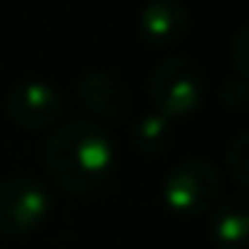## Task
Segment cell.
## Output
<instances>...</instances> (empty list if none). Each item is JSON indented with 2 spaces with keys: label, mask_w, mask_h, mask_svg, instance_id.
<instances>
[{
  "label": "cell",
  "mask_w": 249,
  "mask_h": 249,
  "mask_svg": "<svg viewBox=\"0 0 249 249\" xmlns=\"http://www.w3.org/2000/svg\"><path fill=\"white\" fill-rule=\"evenodd\" d=\"M43 166L62 190L91 196L113 177L115 145L97 121L72 118L46 140Z\"/></svg>",
  "instance_id": "cell-1"
},
{
  "label": "cell",
  "mask_w": 249,
  "mask_h": 249,
  "mask_svg": "<svg viewBox=\"0 0 249 249\" xmlns=\"http://www.w3.org/2000/svg\"><path fill=\"white\" fill-rule=\"evenodd\" d=\"M150 97L169 121L188 118L204 99V75L185 56H166L150 75Z\"/></svg>",
  "instance_id": "cell-2"
},
{
  "label": "cell",
  "mask_w": 249,
  "mask_h": 249,
  "mask_svg": "<svg viewBox=\"0 0 249 249\" xmlns=\"http://www.w3.org/2000/svg\"><path fill=\"white\" fill-rule=\"evenodd\" d=\"M220 174L204 158H188L177 163L163 179V204L182 217H193L214 206L220 196Z\"/></svg>",
  "instance_id": "cell-3"
},
{
  "label": "cell",
  "mask_w": 249,
  "mask_h": 249,
  "mask_svg": "<svg viewBox=\"0 0 249 249\" xmlns=\"http://www.w3.org/2000/svg\"><path fill=\"white\" fill-rule=\"evenodd\" d=\"M51 214V193L33 177H8L0 182V233L35 231Z\"/></svg>",
  "instance_id": "cell-4"
},
{
  "label": "cell",
  "mask_w": 249,
  "mask_h": 249,
  "mask_svg": "<svg viewBox=\"0 0 249 249\" xmlns=\"http://www.w3.org/2000/svg\"><path fill=\"white\" fill-rule=\"evenodd\" d=\"M6 110L24 129H46L65 115V97L46 81H22L8 91Z\"/></svg>",
  "instance_id": "cell-5"
},
{
  "label": "cell",
  "mask_w": 249,
  "mask_h": 249,
  "mask_svg": "<svg viewBox=\"0 0 249 249\" xmlns=\"http://www.w3.org/2000/svg\"><path fill=\"white\" fill-rule=\"evenodd\" d=\"M137 30H140L145 43L166 49V46H174L188 35L190 17L185 6L177 0H150L140 8Z\"/></svg>",
  "instance_id": "cell-6"
},
{
  "label": "cell",
  "mask_w": 249,
  "mask_h": 249,
  "mask_svg": "<svg viewBox=\"0 0 249 249\" xmlns=\"http://www.w3.org/2000/svg\"><path fill=\"white\" fill-rule=\"evenodd\" d=\"M78 94H81V105L86 113L97 115V118H118L126 110V89L115 75L105 70H91L81 78L78 83Z\"/></svg>",
  "instance_id": "cell-7"
},
{
  "label": "cell",
  "mask_w": 249,
  "mask_h": 249,
  "mask_svg": "<svg viewBox=\"0 0 249 249\" xmlns=\"http://www.w3.org/2000/svg\"><path fill=\"white\" fill-rule=\"evenodd\" d=\"M212 238L220 249H249V196H236L214 212Z\"/></svg>",
  "instance_id": "cell-8"
},
{
  "label": "cell",
  "mask_w": 249,
  "mask_h": 249,
  "mask_svg": "<svg viewBox=\"0 0 249 249\" xmlns=\"http://www.w3.org/2000/svg\"><path fill=\"white\" fill-rule=\"evenodd\" d=\"M134 145L145 156H161L172 145V121L161 113H145L134 126Z\"/></svg>",
  "instance_id": "cell-9"
},
{
  "label": "cell",
  "mask_w": 249,
  "mask_h": 249,
  "mask_svg": "<svg viewBox=\"0 0 249 249\" xmlns=\"http://www.w3.org/2000/svg\"><path fill=\"white\" fill-rule=\"evenodd\" d=\"M228 169H231V177L236 182L249 188V131L238 134L231 142V147H228Z\"/></svg>",
  "instance_id": "cell-10"
},
{
  "label": "cell",
  "mask_w": 249,
  "mask_h": 249,
  "mask_svg": "<svg viewBox=\"0 0 249 249\" xmlns=\"http://www.w3.org/2000/svg\"><path fill=\"white\" fill-rule=\"evenodd\" d=\"M220 99L225 102V107L241 110L244 105L249 102V81L241 78L238 72H231L220 86Z\"/></svg>",
  "instance_id": "cell-11"
},
{
  "label": "cell",
  "mask_w": 249,
  "mask_h": 249,
  "mask_svg": "<svg viewBox=\"0 0 249 249\" xmlns=\"http://www.w3.org/2000/svg\"><path fill=\"white\" fill-rule=\"evenodd\" d=\"M233 62H236V72L249 81V24L236 35L233 43Z\"/></svg>",
  "instance_id": "cell-12"
}]
</instances>
